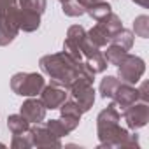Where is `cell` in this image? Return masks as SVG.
I'll return each instance as SVG.
<instances>
[{"instance_id": "20", "label": "cell", "mask_w": 149, "mask_h": 149, "mask_svg": "<svg viewBox=\"0 0 149 149\" xmlns=\"http://www.w3.org/2000/svg\"><path fill=\"white\" fill-rule=\"evenodd\" d=\"M126 53L128 51H125L123 47H119V46H116V44H107L105 46V51H104V56H105V60H107V63H111V65H118L125 56H126Z\"/></svg>"}, {"instance_id": "13", "label": "cell", "mask_w": 149, "mask_h": 149, "mask_svg": "<svg viewBox=\"0 0 149 149\" xmlns=\"http://www.w3.org/2000/svg\"><path fill=\"white\" fill-rule=\"evenodd\" d=\"M111 100L116 104V107H121V111H123L125 107H128V105H132L139 100V90L133 84H128V83L121 81Z\"/></svg>"}, {"instance_id": "4", "label": "cell", "mask_w": 149, "mask_h": 149, "mask_svg": "<svg viewBox=\"0 0 149 149\" xmlns=\"http://www.w3.org/2000/svg\"><path fill=\"white\" fill-rule=\"evenodd\" d=\"M116 67H118L119 79L123 83H128V84H137L146 72V61L140 56L130 54V53H126V56Z\"/></svg>"}, {"instance_id": "10", "label": "cell", "mask_w": 149, "mask_h": 149, "mask_svg": "<svg viewBox=\"0 0 149 149\" xmlns=\"http://www.w3.org/2000/svg\"><path fill=\"white\" fill-rule=\"evenodd\" d=\"M30 139H32V147H61V140L53 135L46 125L35 123L28 130Z\"/></svg>"}, {"instance_id": "2", "label": "cell", "mask_w": 149, "mask_h": 149, "mask_svg": "<svg viewBox=\"0 0 149 149\" xmlns=\"http://www.w3.org/2000/svg\"><path fill=\"white\" fill-rule=\"evenodd\" d=\"M121 114L112 102L97 116V137L98 147H139V135L130 133L126 128L119 126Z\"/></svg>"}, {"instance_id": "8", "label": "cell", "mask_w": 149, "mask_h": 149, "mask_svg": "<svg viewBox=\"0 0 149 149\" xmlns=\"http://www.w3.org/2000/svg\"><path fill=\"white\" fill-rule=\"evenodd\" d=\"M86 39V30L81 26V25H72L68 30H67V37L63 40V51L67 54H70L72 58H76L79 61H83V56H81V46Z\"/></svg>"}, {"instance_id": "28", "label": "cell", "mask_w": 149, "mask_h": 149, "mask_svg": "<svg viewBox=\"0 0 149 149\" xmlns=\"http://www.w3.org/2000/svg\"><path fill=\"white\" fill-rule=\"evenodd\" d=\"M13 7H18V0H0V14Z\"/></svg>"}, {"instance_id": "18", "label": "cell", "mask_w": 149, "mask_h": 149, "mask_svg": "<svg viewBox=\"0 0 149 149\" xmlns=\"http://www.w3.org/2000/svg\"><path fill=\"white\" fill-rule=\"evenodd\" d=\"M7 128L13 135H18V133H25L30 130V123L21 116V114H11L7 118Z\"/></svg>"}, {"instance_id": "9", "label": "cell", "mask_w": 149, "mask_h": 149, "mask_svg": "<svg viewBox=\"0 0 149 149\" xmlns=\"http://www.w3.org/2000/svg\"><path fill=\"white\" fill-rule=\"evenodd\" d=\"M67 98H68V90L56 84V83H51V84L44 86L42 91H40V102L44 104V107L47 111L58 109Z\"/></svg>"}, {"instance_id": "11", "label": "cell", "mask_w": 149, "mask_h": 149, "mask_svg": "<svg viewBox=\"0 0 149 149\" xmlns=\"http://www.w3.org/2000/svg\"><path fill=\"white\" fill-rule=\"evenodd\" d=\"M46 112H47V109L44 107V104L40 102V98H35V97H28V100H25L23 105L19 107V114L30 125L42 123L46 119Z\"/></svg>"}, {"instance_id": "16", "label": "cell", "mask_w": 149, "mask_h": 149, "mask_svg": "<svg viewBox=\"0 0 149 149\" xmlns=\"http://www.w3.org/2000/svg\"><path fill=\"white\" fill-rule=\"evenodd\" d=\"M86 37L90 39V42L91 44H95L97 47H105L107 44H111V35L104 30V28H100L98 25H95L93 28H90L88 32H86Z\"/></svg>"}, {"instance_id": "17", "label": "cell", "mask_w": 149, "mask_h": 149, "mask_svg": "<svg viewBox=\"0 0 149 149\" xmlns=\"http://www.w3.org/2000/svg\"><path fill=\"white\" fill-rule=\"evenodd\" d=\"M133 32L132 30H128V28H121V30H118L114 35H112V39H111V42L112 44H116V46H119V47H123L125 51H130L132 49V46H133Z\"/></svg>"}, {"instance_id": "27", "label": "cell", "mask_w": 149, "mask_h": 149, "mask_svg": "<svg viewBox=\"0 0 149 149\" xmlns=\"http://www.w3.org/2000/svg\"><path fill=\"white\" fill-rule=\"evenodd\" d=\"M11 147H13V149H28V147H32L30 133L25 132V133L14 135V137H13V142H11Z\"/></svg>"}, {"instance_id": "12", "label": "cell", "mask_w": 149, "mask_h": 149, "mask_svg": "<svg viewBox=\"0 0 149 149\" xmlns=\"http://www.w3.org/2000/svg\"><path fill=\"white\" fill-rule=\"evenodd\" d=\"M60 114H61V121L65 123V126L70 130V132H74L77 126H79V123H81V116H83V111L79 109V105L74 102L72 98H67L60 107Z\"/></svg>"}, {"instance_id": "19", "label": "cell", "mask_w": 149, "mask_h": 149, "mask_svg": "<svg viewBox=\"0 0 149 149\" xmlns=\"http://www.w3.org/2000/svg\"><path fill=\"white\" fill-rule=\"evenodd\" d=\"M111 11H112V7H111V4L107 2V0H100V2H95L90 7H86V14L91 19H95V21H98L100 18L107 16Z\"/></svg>"}, {"instance_id": "6", "label": "cell", "mask_w": 149, "mask_h": 149, "mask_svg": "<svg viewBox=\"0 0 149 149\" xmlns=\"http://www.w3.org/2000/svg\"><path fill=\"white\" fill-rule=\"evenodd\" d=\"M19 33L18 7H13L0 14V47L9 46Z\"/></svg>"}, {"instance_id": "14", "label": "cell", "mask_w": 149, "mask_h": 149, "mask_svg": "<svg viewBox=\"0 0 149 149\" xmlns=\"http://www.w3.org/2000/svg\"><path fill=\"white\" fill-rule=\"evenodd\" d=\"M18 23H19V32L23 30L26 33H32V32L39 30V26H40V14L18 7Z\"/></svg>"}, {"instance_id": "1", "label": "cell", "mask_w": 149, "mask_h": 149, "mask_svg": "<svg viewBox=\"0 0 149 149\" xmlns=\"http://www.w3.org/2000/svg\"><path fill=\"white\" fill-rule=\"evenodd\" d=\"M39 67L53 83H56L67 90L79 77H86L90 81H95V74L91 72V68L84 61L72 58L65 51L42 56L39 60Z\"/></svg>"}, {"instance_id": "25", "label": "cell", "mask_w": 149, "mask_h": 149, "mask_svg": "<svg viewBox=\"0 0 149 149\" xmlns=\"http://www.w3.org/2000/svg\"><path fill=\"white\" fill-rule=\"evenodd\" d=\"M133 32H135L137 37L147 39L149 37V16H146V14L137 16L135 21H133Z\"/></svg>"}, {"instance_id": "23", "label": "cell", "mask_w": 149, "mask_h": 149, "mask_svg": "<svg viewBox=\"0 0 149 149\" xmlns=\"http://www.w3.org/2000/svg\"><path fill=\"white\" fill-rule=\"evenodd\" d=\"M61 11L68 18H79V16L86 14V9L77 2V0H65L61 4Z\"/></svg>"}, {"instance_id": "21", "label": "cell", "mask_w": 149, "mask_h": 149, "mask_svg": "<svg viewBox=\"0 0 149 149\" xmlns=\"http://www.w3.org/2000/svg\"><path fill=\"white\" fill-rule=\"evenodd\" d=\"M84 63L91 68L93 74H102V72H105V68L109 67V65H107V60H105V56H104L102 51H98V53H95L93 56H90L88 60H84Z\"/></svg>"}, {"instance_id": "30", "label": "cell", "mask_w": 149, "mask_h": 149, "mask_svg": "<svg viewBox=\"0 0 149 149\" xmlns=\"http://www.w3.org/2000/svg\"><path fill=\"white\" fill-rule=\"evenodd\" d=\"M77 2H79V4L86 9V7H90L91 4H95V2H100V0H77Z\"/></svg>"}, {"instance_id": "15", "label": "cell", "mask_w": 149, "mask_h": 149, "mask_svg": "<svg viewBox=\"0 0 149 149\" xmlns=\"http://www.w3.org/2000/svg\"><path fill=\"white\" fill-rule=\"evenodd\" d=\"M97 25H98L100 28H104V30L111 35V39H112V35H114L118 30H121V28H123V23H121L119 16H118L116 13H112V11H111L107 16L100 18V19L97 21Z\"/></svg>"}, {"instance_id": "32", "label": "cell", "mask_w": 149, "mask_h": 149, "mask_svg": "<svg viewBox=\"0 0 149 149\" xmlns=\"http://www.w3.org/2000/svg\"><path fill=\"white\" fill-rule=\"evenodd\" d=\"M58 2H61V4H63V2H65V0H58Z\"/></svg>"}, {"instance_id": "26", "label": "cell", "mask_w": 149, "mask_h": 149, "mask_svg": "<svg viewBox=\"0 0 149 149\" xmlns=\"http://www.w3.org/2000/svg\"><path fill=\"white\" fill-rule=\"evenodd\" d=\"M44 125H46L47 130H49L53 135H56L58 139H61V137H65V135L70 133V130L65 126V123H63L61 119H49V121H46Z\"/></svg>"}, {"instance_id": "24", "label": "cell", "mask_w": 149, "mask_h": 149, "mask_svg": "<svg viewBox=\"0 0 149 149\" xmlns=\"http://www.w3.org/2000/svg\"><path fill=\"white\" fill-rule=\"evenodd\" d=\"M18 7L37 13L42 16L46 13V7H47V0H18Z\"/></svg>"}, {"instance_id": "7", "label": "cell", "mask_w": 149, "mask_h": 149, "mask_svg": "<svg viewBox=\"0 0 149 149\" xmlns=\"http://www.w3.org/2000/svg\"><path fill=\"white\" fill-rule=\"evenodd\" d=\"M123 119L130 130H140L149 121V104L137 100L135 104L123 109Z\"/></svg>"}, {"instance_id": "22", "label": "cell", "mask_w": 149, "mask_h": 149, "mask_svg": "<svg viewBox=\"0 0 149 149\" xmlns=\"http://www.w3.org/2000/svg\"><path fill=\"white\" fill-rule=\"evenodd\" d=\"M121 83V79H118V77H114V76H107V77H104L102 81H100V95H102V98H112V95H114V91H116V88H118V84Z\"/></svg>"}, {"instance_id": "3", "label": "cell", "mask_w": 149, "mask_h": 149, "mask_svg": "<svg viewBox=\"0 0 149 149\" xmlns=\"http://www.w3.org/2000/svg\"><path fill=\"white\" fill-rule=\"evenodd\" d=\"M46 86V79L37 72H18L11 77V90L18 97H37Z\"/></svg>"}, {"instance_id": "29", "label": "cell", "mask_w": 149, "mask_h": 149, "mask_svg": "<svg viewBox=\"0 0 149 149\" xmlns=\"http://www.w3.org/2000/svg\"><path fill=\"white\" fill-rule=\"evenodd\" d=\"M137 90H139V100H140V102H149L147 83H142V86H140V88H137Z\"/></svg>"}, {"instance_id": "5", "label": "cell", "mask_w": 149, "mask_h": 149, "mask_svg": "<svg viewBox=\"0 0 149 149\" xmlns=\"http://www.w3.org/2000/svg\"><path fill=\"white\" fill-rule=\"evenodd\" d=\"M68 95L70 98L79 105V109L84 112H88L93 104H95V88H93V81L86 79V77H79L76 79L70 88H68Z\"/></svg>"}, {"instance_id": "31", "label": "cell", "mask_w": 149, "mask_h": 149, "mask_svg": "<svg viewBox=\"0 0 149 149\" xmlns=\"http://www.w3.org/2000/svg\"><path fill=\"white\" fill-rule=\"evenodd\" d=\"M132 2H135L137 6H140V7H144V9L149 7V0H132Z\"/></svg>"}]
</instances>
